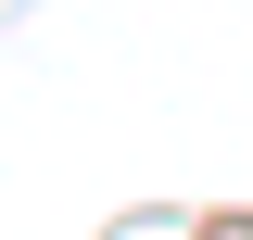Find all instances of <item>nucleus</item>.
Masks as SVG:
<instances>
[]
</instances>
